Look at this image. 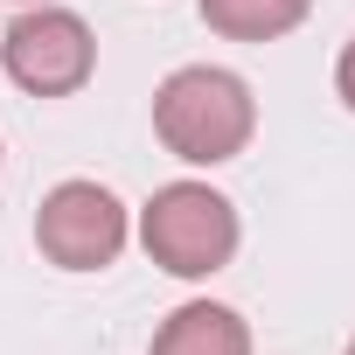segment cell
Wrapping results in <instances>:
<instances>
[{
    "instance_id": "cell-9",
    "label": "cell",
    "mask_w": 355,
    "mask_h": 355,
    "mask_svg": "<svg viewBox=\"0 0 355 355\" xmlns=\"http://www.w3.org/2000/svg\"><path fill=\"white\" fill-rule=\"evenodd\" d=\"M348 355H355V341H348Z\"/></svg>"
},
{
    "instance_id": "cell-4",
    "label": "cell",
    "mask_w": 355,
    "mask_h": 355,
    "mask_svg": "<svg viewBox=\"0 0 355 355\" xmlns=\"http://www.w3.org/2000/svg\"><path fill=\"white\" fill-rule=\"evenodd\" d=\"M132 223H125V202L98 182H56L35 209V251L63 272H105L119 265Z\"/></svg>"
},
{
    "instance_id": "cell-7",
    "label": "cell",
    "mask_w": 355,
    "mask_h": 355,
    "mask_svg": "<svg viewBox=\"0 0 355 355\" xmlns=\"http://www.w3.org/2000/svg\"><path fill=\"white\" fill-rule=\"evenodd\" d=\"M334 91H341V105L355 112V35H348V49H341V63H334Z\"/></svg>"
},
{
    "instance_id": "cell-2",
    "label": "cell",
    "mask_w": 355,
    "mask_h": 355,
    "mask_svg": "<svg viewBox=\"0 0 355 355\" xmlns=\"http://www.w3.org/2000/svg\"><path fill=\"white\" fill-rule=\"evenodd\" d=\"M139 244L160 272L174 279H216L237 244H244V223H237V202L216 196L209 182H167L153 189V202L139 209Z\"/></svg>"
},
{
    "instance_id": "cell-1",
    "label": "cell",
    "mask_w": 355,
    "mask_h": 355,
    "mask_svg": "<svg viewBox=\"0 0 355 355\" xmlns=\"http://www.w3.org/2000/svg\"><path fill=\"white\" fill-rule=\"evenodd\" d=\"M153 132L174 160L189 167H223L251 146L258 132V105H251V84L237 70H216V63H182L160 91H153Z\"/></svg>"
},
{
    "instance_id": "cell-3",
    "label": "cell",
    "mask_w": 355,
    "mask_h": 355,
    "mask_svg": "<svg viewBox=\"0 0 355 355\" xmlns=\"http://www.w3.org/2000/svg\"><path fill=\"white\" fill-rule=\"evenodd\" d=\"M0 70H8L28 98H70L98 70V35H91L84 15L35 0V8H21V21L0 35Z\"/></svg>"
},
{
    "instance_id": "cell-6",
    "label": "cell",
    "mask_w": 355,
    "mask_h": 355,
    "mask_svg": "<svg viewBox=\"0 0 355 355\" xmlns=\"http://www.w3.org/2000/svg\"><path fill=\"white\" fill-rule=\"evenodd\" d=\"M196 15L223 42H279L313 15V0H196Z\"/></svg>"
},
{
    "instance_id": "cell-5",
    "label": "cell",
    "mask_w": 355,
    "mask_h": 355,
    "mask_svg": "<svg viewBox=\"0 0 355 355\" xmlns=\"http://www.w3.org/2000/svg\"><path fill=\"white\" fill-rule=\"evenodd\" d=\"M146 355H251V320L223 300H182L153 327Z\"/></svg>"
},
{
    "instance_id": "cell-8",
    "label": "cell",
    "mask_w": 355,
    "mask_h": 355,
    "mask_svg": "<svg viewBox=\"0 0 355 355\" xmlns=\"http://www.w3.org/2000/svg\"><path fill=\"white\" fill-rule=\"evenodd\" d=\"M21 8H35V0H21Z\"/></svg>"
}]
</instances>
